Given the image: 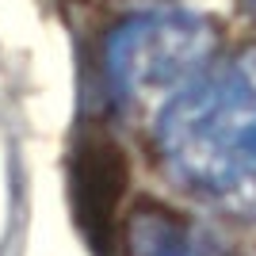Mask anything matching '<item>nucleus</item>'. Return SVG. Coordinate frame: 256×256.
Returning a JSON list of instances; mask_svg holds the SVG:
<instances>
[{
	"instance_id": "f257e3e1",
	"label": "nucleus",
	"mask_w": 256,
	"mask_h": 256,
	"mask_svg": "<svg viewBox=\"0 0 256 256\" xmlns=\"http://www.w3.org/2000/svg\"><path fill=\"white\" fill-rule=\"evenodd\" d=\"M157 142L188 188L256 218V50L164 100Z\"/></svg>"
},
{
	"instance_id": "f03ea898",
	"label": "nucleus",
	"mask_w": 256,
	"mask_h": 256,
	"mask_svg": "<svg viewBox=\"0 0 256 256\" xmlns=\"http://www.w3.org/2000/svg\"><path fill=\"white\" fill-rule=\"evenodd\" d=\"M218 34L192 12L134 16L107 38V76L122 100H172L210 69Z\"/></svg>"
},
{
	"instance_id": "7ed1b4c3",
	"label": "nucleus",
	"mask_w": 256,
	"mask_h": 256,
	"mask_svg": "<svg viewBox=\"0 0 256 256\" xmlns=\"http://www.w3.org/2000/svg\"><path fill=\"white\" fill-rule=\"evenodd\" d=\"M126 184H130L126 153L107 134L80 142L73 160V203L84 234L104 252L111 248V237H115V218L122 199H126Z\"/></svg>"
},
{
	"instance_id": "20e7f679",
	"label": "nucleus",
	"mask_w": 256,
	"mask_h": 256,
	"mask_svg": "<svg viewBox=\"0 0 256 256\" xmlns=\"http://www.w3.org/2000/svg\"><path fill=\"white\" fill-rule=\"evenodd\" d=\"M130 256H214V237L184 210L142 199L130 214Z\"/></svg>"
},
{
	"instance_id": "39448f33",
	"label": "nucleus",
	"mask_w": 256,
	"mask_h": 256,
	"mask_svg": "<svg viewBox=\"0 0 256 256\" xmlns=\"http://www.w3.org/2000/svg\"><path fill=\"white\" fill-rule=\"evenodd\" d=\"M248 4H252V12H256V0H248Z\"/></svg>"
}]
</instances>
